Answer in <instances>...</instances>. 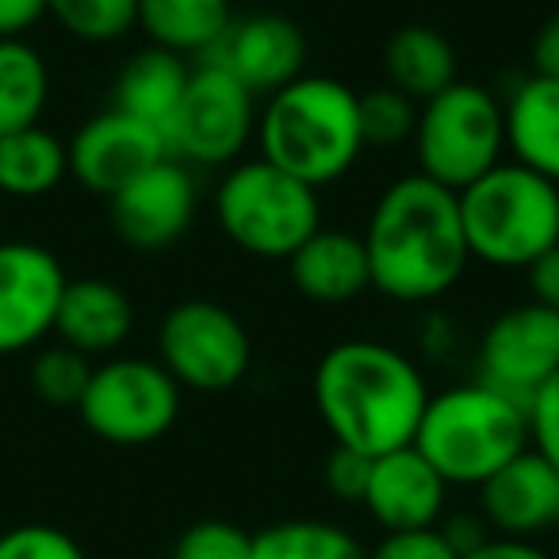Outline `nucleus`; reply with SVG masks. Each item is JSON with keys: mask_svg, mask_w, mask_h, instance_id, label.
Instances as JSON below:
<instances>
[{"mask_svg": "<svg viewBox=\"0 0 559 559\" xmlns=\"http://www.w3.org/2000/svg\"><path fill=\"white\" fill-rule=\"evenodd\" d=\"M173 559H253V533L234 521H195L180 533Z\"/></svg>", "mask_w": 559, "mask_h": 559, "instance_id": "obj_30", "label": "nucleus"}, {"mask_svg": "<svg viewBox=\"0 0 559 559\" xmlns=\"http://www.w3.org/2000/svg\"><path fill=\"white\" fill-rule=\"evenodd\" d=\"M50 100L47 58L27 39H0V134L35 127Z\"/></svg>", "mask_w": 559, "mask_h": 559, "instance_id": "obj_25", "label": "nucleus"}, {"mask_svg": "<svg viewBox=\"0 0 559 559\" xmlns=\"http://www.w3.org/2000/svg\"><path fill=\"white\" fill-rule=\"evenodd\" d=\"M357 96L345 81L304 73L257 111V157L292 173L314 192L345 180L365 157Z\"/></svg>", "mask_w": 559, "mask_h": 559, "instance_id": "obj_3", "label": "nucleus"}, {"mask_svg": "<svg viewBox=\"0 0 559 559\" xmlns=\"http://www.w3.org/2000/svg\"><path fill=\"white\" fill-rule=\"evenodd\" d=\"M211 211L226 241L261 261H288L322 230V192L264 157H241L223 169Z\"/></svg>", "mask_w": 559, "mask_h": 559, "instance_id": "obj_6", "label": "nucleus"}, {"mask_svg": "<svg viewBox=\"0 0 559 559\" xmlns=\"http://www.w3.org/2000/svg\"><path fill=\"white\" fill-rule=\"evenodd\" d=\"M460 559H556L536 540H518V536H490L479 548L464 551Z\"/></svg>", "mask_w": 559, "mask_h": 559, "instance_id": "obj_38", "label": "nucleus"}, {"mask_svg": "<svg viewBox=\"0 0 559 559\" xmlns=\"http://www.w3.org/2000/svg\"><path fill=\"white\" fill-rule=\"evenodd\" d=\"M0 559H88V556L58 525H16L9 533H0Z\"/></svg>", "mask_w": 559, "mask_h": 559, "instance_id": "obj_31", "label": "nucleus"}, {"mask_svg": "<svg viewBox=\"0 0 559 559\" xmlns=\"http://www.w3.org/2000/svg\"><path fill=\"white\" fill-rule=\"evenodd\" d=\"M479 513L495 536L533 540L559 525V467L525 449L479 487Z\"/></svg>", "mask_w": 559, "mask_h": 559, "instance_id": "obj_17", "label": "nucleus"}, {"mask_svg": "<svg viewBox=\"0 0 559 559\" xmlns=\"http://www.w3.org/2000/svg\"><path fill=\"white\" fill-rule=\"evenodd\" d=\"M429 395L411 353L376 337L330 345L311 376L314 411L334 444L372 460L414 444Z\"/></svg>", "mask_w": 559, "mask_h": 559, "instance_id": "obj_2", "label": "nucleus"}, {"mask_svg": "<svg viewBox=\"0 0 559 559\" xmlns=\"http://www.w3.org/2000/svg\"><path fill=\"white\" fill-rule=\"evenodd\" d=\"M506 157L559 188V81L521 78L506 93Z\"/></svg>", "mask_w": 559, "mask_h": 559, "instance_id": "obj_20", "label": "nucleus"}, {"mask_svg": "<svg viewBox=\"0 0 559 559\" xmlns=\"http://www.w3.org/2000/svg\"><path fill=\"white\" fill-rule=\"evenodd\" d=\"M93 360L70 345H50L32 360V388L47 406H73L78 411L88 380H93Z\"/></svg>", "mask_w": 559, "mask_h": 559, "instance_id": "obj_29", "label": "nucleus"}, {"mask_svg": "<svg viewBox=\"0 0 559 559\" xmlns=\"http://www.w3.org/2000/svg\"><path fill=\"white\" fill-rule=\"evenodd\" d=\"M383 73L391 88L411 96L414 104H426L452 81H460V62L452 43L437 27L406 24L383 47Z\"/></svg>", "mask_w": 559, "mask_h": 559, "instance_id": "obj_23", "label": "nucleus"}, {"mask_svg": "<svg viewBox=\"0 0 559 559\" xmlns=\"http://www.w3.org/2000/svg\"><path fill=\"white\" fill-rule=\"evenodd\" d=\"M180 383L150 357H111L93 368L78 414L93 437L119 449L154 444L180 418Z\"/></svg>", "mask_w": 559, "mask_h": 559, "instance_id": "obj_8", "label": "nucleus"}, {"mask_svg": "<svg viewBox=\"0 0 559 559\" xmlns=\"http://www.w3.org/2000/svg\"><path fill=\"white\" fill-rule=\"evenodd\" d=\"M288 276L299 296L319 307H345L372 292L365 238L337 226H322L288 257Z\"/></svg>", "mask_w": 559, "mask_h": 559, "instance_id": "obj_18", "label": "nucleus"}, {"mask_svg": "<svg viewBox=\"0 0 559 559\" xmlns=\"http://www.w3.org/2000/svg\"><path fill=\"white\" fill-rule=\"evenodd\" d=\"M411 150L418 157L414 173L449 192H464L506 162L502 96L479 81H452L433 100L418 104Z\"/></svg>", "mask_w": 559, "mask_h": 559, "instance_id": "obj_7", "label": "nucleus"}, {"mask_svg": "<svg viewBox=\"0 0 559 559\" xmlns=\"http://www.w3.org/2000/svg\"><path fill=\"white\" fill-rule=\"evenodd\" d=\"M66 150H70V177L85 192L104 195V200H111L119 188L142 177L150 165L169 157V142L157 127L119 108L96 111L88 123L78 127Z\"/></svg>", "mask_w": 559, "mask_h": 559, "instance_id": "obj_14", "label": "nucleus"}, {"mask_svg": "<svg viewBox=\"0 0 559 559\" xmlns=\"http://www.w3.org/2000/svg\"><path fill=\"white\" fill-rule=\"evenodd\" d=\"M368 472H372V456L334 444V452L326 456V472L322 475H326V487L334 498H342V502H360V498H365V487H368Z\"/></svg>", "mask_w": 559, "mask_h": 559, "instance_id": "obj_34", "label": "nucleus"}, {"mask_svg": "<svg viewBox=\"0 0 559 559\" xmlns=\"http://www.w3.org/2000/svg\"><path fill=\"white\" fill-rule=\"evenodd\" d=\"M525 284H528V299L548 311L559 314V246L548 249L544 257H536L525 269Z\"/></svg>", "mask_w": 559, "mask_h": 559, "instance_id": "obj_35", "label": "nucleus"}, {"mask_svg": "<svg viewBox=\"0 0 559 559\" xmlns=\"http://www.w3.org/2000/svg\"><path fill=\"white\" fill-rule=\"evenodd\" d=\"M456 203L467 253L487 269L525 272L559 246V188L510 157L456 192Z\"/></svg>", "mask_w": 559, "mask_h": 559, "instance_id": "obj_5", "label": "nucleus"}, {"mask_svg": "<svg viewBox=\"0 0 559 559\" xmlns=\"http://www.w3.org/2000/svg\"><path fill=\"white\" fill-rule=\"evenodd\" d=\"M475 365L479 383L528 403L533 391L559 372V314L533 299L506 307L479 334Z\"/></svg>", "mask_w": 559, "mask_h": 559, "instance_id": "obj_11", "label": "nucleus"}, {"mask_svg": "<svg viewBox=\"0 0 559 559\" xmlns=\"http://www.w3.org/2000/svg\"><path fill=\"white\" fill-rule=\"evenodd\" d=\"M234 24L230 0H139V27L150 47L203 62Z\"/></svg>", "mask_w": 559, "mask_h": 559, "instance_id": "obj_21", "label": "nucleus"}, {"mask_svg": "<svg viewBox=\"0 0 559 559\" xmlns=\"http://www.w3.org/2000/svg\"><path fill=\"white\" fill-rule=\"evenodd\" d=\"M528 418V449L540 452L551 467H559V372L533 391L525 403Z\"/></svg>", "mask_w": 559, "mask_h": 559, "instance_id": "obj_32", "label": "nucleus"}, {"mask_svg": "<svg viewBox=\"0 0 559 559\" xmlns=\"http://www.w3.org/2000/svg\"><path fill=\"white\" fill-rule=\"evenodd\" d=\"M134 330V304L111 280H70L58 304L55 334L62 345L93 357H111Z\"/></svg>", "mask_w": 559, "mask_h": 559, "instance_id": "obj_19", "label": "nucleus"}, {"mask_svg": "<svg viewBox=\"0 0 559 559\" xmlns=\"http://www.w3.org/2000/svg\"><path fill=\"white\" fill-rule=\"evenodd\" d=\"M195 211H200V185L177 157L150 165L142 177H134L108 200L111 230L123 246L142 253H162L177 246L195 223Z\"/></svg>", "mask_w": 559, "mask_h": 559, "instance_id": "obj_13", "label": "nucleus"}, {"mask_svg": "<svg viewBox=\"0 0 559 559\" xmlns=\"http://www.w3.org/2000/svg\"><path fill=\"white\" fill-rule=\"evenodd\" d=\"M257 96L215 62H195L177 116L165 127L169 157L188 169H230L257 139Z\"/></svg>", "mask_w": 559, "mask_h": 559, "instance_id": "obj_10", "label": "nucleus"}, {"mask_svg": "<svg viewBox=\"0 0 559 559\" xmlns=\"http://www.w3.org/2000/svg\"><path fill=\"white\" fill-rule=\"evenodd\" d=\"M360 111V139L365 150H403L411 146L414 127H418V104L399 88L380 85L357 96Z\"/></svg>", "mask_w": 559, "mask_h": 559, "instance_id": "obj_28", "label": "nucleus"}, {"mask_svg": "<svg viewBox=\"0 0 559 559\" xmlns=\"http://www.w3.org/2000/svg\"><path fill=\"white\" fill-rule=\"evenodd\" d=\"M360 506L383 533H411V528H433L444 521L449 506V483L433 472L414 444L383 452L372 460L368 487Z\"/></svg>", "mask_w": 559, "mask_h": 559, "instance_id": "obj_16", "label": "nucleus"}, {"mask_svg": "<svg viewBox=\"0 0 559 559\" xmlns=\"http://www.w3.org/2000/svg\"><path fill=\"white\" fill-rule=\"evenodd\" d=\"M157 360L180 391L223 395L253 368V337L226 304L180 299L157 326Z\"/></svg>", "mask_w": 559, "mask_h": 559, "instance_id": "obj_9", "label": "nucleus"}, {"mask_svg": "<svg viewBox=\"0 0 559 559\" xmlns=\"http://www.w3.org/2000/svg\"><path fill=\"white\" fill-rule=\"evenodd\" d=\"M372 292L399 307H429L464 280L472 253L456 192L421 173L395 177L376 195L360 230Z\"/></svg>", "mask_w": 559, "mask_h": 559, "instance_id": "obj_1", "label": "nucleus"}, {"mask_svg": "<svg viewBox=\"0 0 559 559\" xmlns=\"http://www.w3.org/2000/svg\"><path fill=\"white\" fill-rule=\"evenodd\" d=\"M203 62L223 66L257 100H264L307 73V35L296 20L257 12V16L234 20L223 43Z\"/></svg>", "mask_w": 559, "mask_h": 559, "instance_id": "obj_15", "label": "nucleus"}, {"mask_svg": "<svg viewBox=\"0 0 559 559\" xmlns=\"http://www.w3.org/2000/svg\"><path fill=\"white\" fill-rule=\"evenodd\" d=\"M70 284L62 261L39 241H0V357H16L55 334Z\"/></svg>", "mask_w": 559, "mask_h": 559, "instance_id": "obj_12", "label": "nucleus"}, {"mask_svg": "<svg viewBox=\"0 0 559 559\" xmlns=\"http://www.w3.org/2000/svg\"><path fill=\"white\" fill-rule=\"evenodd\" d=\"M414 449L449 487L479 490L513 456L528 449L525 403L479 380L452 383L429 395L414 433Z\"/></svg>", "mask_w": 559, "mask_h": 559, "instance_id": "obj_4", "label": "nucleus"}, {"mask_svg": "<svg viewBox=\"0 0 559 559\" xmlns=\"http://www.w3.org/2000/svg\"><path fill=\"white\" fill-rule=\"evenodd\" d=\"M70 177V150L43 123L0 134V192L16 200L50 195Z\"/></svg>", "mask_w": 559, "mask_h": 559, "instance_id": "obj_24", "label": "nucleus"}, {"mask_svg": "<svg viewBox=\"0 0 559 559\" xmlns=\"http://www.w3.org/2000/svg\"><path fill=\"white\" fill-rule=\"evenodd\" d=\"M47 16V0H0V39H24Z\"/></svg>", "mask_w": 559, "mask_h": 559, "instance_id": "obj_37", "label": "nucleus"}, {"mask_svg": "<svg viewBox=\"0 0 559 559\" xmlns=\"http://www.w3.org/2000/svg\"><path fill=\"white\" fill-rule=\"evenodd\" d=\"M368 559H460V551L449 544L441 525L411 528V533H383L368 548Z\"/></svg>", "mask_w": 559, "mask_h": 559, "instance_id": "obj_33", "label": "nucleus"}, {"mask_svg": "<svg viewBox=\"0 0 559 559\" xmlns=\"http://www.w3.org/2000/svg\"><path fill=\"white\" fill-rule=\"evenodd\" d=\"M47 16L81 43H119L139 27V0H47Z\"/></svg>", "mask_w": 559, "mask_h": 559, "instance_id": "obj_27", "label": "nucleus"}, {"mask_svg": "<svg viewBox=\"0 0 559 559\" xmlns=\"http://www.w3.org/2000/svg\"><path fill=\"white\" fill-rule=\"evenodd\" d=\"M253 559H368V548L334 521H276L253 533Z\"/></svg>", "mask_w": 559, "mask_h": 559, "instance_id": "obj_26", "label": "nucleus"}, {"mask_svg": "<svg viewBox=\"0 0 559 559\" xmlns=\"http://www.w3.org/2000/svg\"><path fill=\"white\" fill-rule=\"evenodd\" d=\"M528 73L559 81V12H551V16L536 27L533 47H528Z\"/></svg>", "mask_w": 559, "mask_h": 559, "instance_id": "obj_36", "label": "nucleus"}, {"mask_svg": "<svg viewBox=\"0 0 559 559\" xmlns=\"http://www.w3.org/2000/svg\"><path fill=\"white\" fill-rule=\"evenodd\" d=\"M188 78H192V62L162 47H146L123 62L116 78V93H111V108L127 111V116L142 119L165 134L169 119L180 108Z\"/></svg>", "mask_w": 559, "mask_h": 559, "instance_id": "obj_22", "label": "nucleus"}]
</instances>
